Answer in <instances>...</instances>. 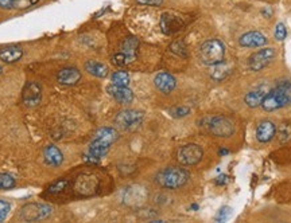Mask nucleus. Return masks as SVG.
<instances>
[{
	"label": "nucleus",
	"mask_w": 291,
	"mask_h": 223,
	"mask_svg": "<svg viewBox=\"0 0 291 223\" xmlns=\"http://www.w3.org/2000/svg\"><path fill=\"white\" fill-rule=\"evenodd\" d=\"M119 139L118 130L111 126H104L100 128L93 136V140L89 144L88 155L94 159H101L109 152L111 145Z\"/></svg>",
	"instance_id": "f257e3e1"
},
{
	"label": "nucleus",
	"mask_w": 291,
	"mask_h": 223,
	"mask_svg": "<svg viewBox=\"0 0 291 223\" xmlns=\"http://www.w3.org/2000/svg\"><path fill=\"white\" fill-rule=\"evenodd\" d=\"M291 104V81H283L274 89H270L264 97L262 108L266 112H274Z\"/></svg>",
	"instance_id": "f03ea898"
},
{
	"label": "nucleus",
	"mask_w": 291,
	"mask_h": 223,
	"mask_svg": "<svg viewBox=\"0 0 291 223\" xmlns=\"http://www.w3.org/2000/svg\"><path fill=\"white\" fill-rule=\"evenodd\" d=\"M189 177V172L183 168L167 167L156 173L155 181L166 190H178L188 183Z\"/></svg>",
	"instance_id": "7ed1b4c3"
},
{
	"label": "nucleus",
	"mask_w": 291,
	"mask_h": 223,
	"mask_svg": "<svg viewBox=\"0 0 291 223\" xmlns=\"http://www.w3.org/2000/svg\"><path fill=\"white\" fill-rule=\"evenodd\" d=\"M225 47L218 39H209L200 47V59L204 65L215 66L224 62Z\"/></svg>",
	"instance_id": "20e7f679"
},
{
	"label": "nucleus",
	"mask_w": 291,
	"mask_h": 223,
	"mask_svg": "<svg viewBox=\"0 0 291 223\" xmlns=\"http://www.w3.org/2000/svg\"><path fill=\"white\" fill-rule=\"evenodd\" d=\"M143 118H145L143 112L126 109V111L119 112L118 116L115 117V124L123 130H135L142 125Z\"/></svg>",
	"instance_id": "39448f33"
},
{
	"label": "nucleus",
	"mask_w": 291,
	"mask_h": 223,
	"mask_svg": "<svg viewBox=\"0 0 291 223\" xmlns=\"http://www.w3.org/2000/svg\"><path fill=\"white\" fill-rule=\"evenodd\" d=\"M207 128L213 136L217 137H229L235 133L233 122L224 116H215L208 118Z\"/></svg>",
	"instance_id": "423d86ee"
},
{
	"label": "nucleus",
	"mask_w": 291,
	"mask_h": 223,
	"mask_svg": "<svg viewBox=\"0 0 291 223\" xmlns=\"http://www.w3.org/2000/svg\"><path fill=\"white\" fill-rule=\"evenodd\" d=\"M202 156H204V151L197 144L183 145L177 152V160L186 167H192V166L200 163L202 160Z\"/></svg>",
	"instance_id": "0eeeda50"
},
{
	"label": "nucleus",
	"mask_w": 291,
	"mask_h": 223,
	"mask_svg": "<svg viewBox=\"0 0 291 223\" xmlns=\"http://www.w3.org/2000/svg\"><path fill=\"white\" fill-rule=\"evenodd\" d=\"M53 214V207L49 205H41V203H30L26 205L20 211V217L27 222H38L46 219Z\"/></svg>",
	"instance_id": "6e6552de"
},
{
	"label": "nucleus",
	"mask_w": 291,
	"mask_h": 223,
	"mask_svg": "<svg viewBox=\"0 0 291 223\" xmlns=\"http://www.w3.org/2000/svg\"><path fill=\"white\" fill-rule=\"evenodd\" d=\"M277 56V52L273 47H267V49H262L259 52L254 53L252 56L248 58V66L252 71H260L264 67H267L273 59Z\"/></svg>",
	"instance_id": "1a4fd4ad"
},
{
	"label": "nucleus",
	"mask_w": 291,
	"mask_h": 223,
	"mask_svg": "<svg viewBox=\"0 0 291 223\" xmlns=\"http://www.w3.org/2000/svg\"><path fill=\"white\" fill-rule=\"evenodd\" d=\"M185 26V22L179 16L166 12L160 16V30L166 35H173V34L181 31Z\"/></svg>",
	"instance_id": "9d476101"
},
{
	"label": "nucleus",
	"mask_w": 291,
	"mask_h": 223,
	"mask_svg": "<svg viewBox=\"0 0 291 223\" xmlns=\"http://www.w3.org/2000/svg\"><path fill=\"white\" fill-rule=\"evenodd\" d=\"M23 103L27 107H35L42 100V88L37 82H28L23 89Z\"/></svg>",
	"instance_id": "9b49d317"
},
{
	"label": "nucleus",
	"mask_w": 291,
	"mask_h": 223,
	"mask_svg": "<svg viewBox=\"0 0 291 223\" xmlns=\"http://www.w3.org/2000/svg\"><path fill=\"white\" fill-rule=\"evenodd\" d=\"M277 136V126L273 121H262L256 128V140L262 144L270 143Z\"/></svg>",
	"instance_id": "f8f14e48"
},
{
	"label": "nucleus",
	"mask_w": 291,
	"mask_h": 223,
	"mask_svg": "<svg viewBox=\"0 0 291 223\" xmlns=\"http://www.w3.org/2000/svg\"><path fill=\"white\" fill-rule=\"evenodd\" d=\"M154 85L159 92L164 94H169L177 88V81L174 78V75H171L170 73H166V71H162V73H158V74L155 75Z\"/></svg>",
	"instance_id": "ddd939ff"
},
{
	"label": "nucleus",
	"mask_w": 291,
	"mask_h": 223,
	"mask_svg": "<svg viewBox=\"0 0 291 223\" xmlns=\"http://www.w3.org/2000/svg\"><path fill=\"white\" fill-rule=\"evenodd\" d=\"M107 92L111 97H113L119 104L127 105L134 101V93L128 86H116V85H109L107 88Z\"/></svg>",
	"instance_id": "4468645a"
},
{
	"label": "nucleus",
	"mask_w": 291,
	"mask_h": 223,
	"mask_svg": "<svg viewBox=\"0 0 291 223\" xmlns=\"http://www.w3.org/2000/svg\"><path fill=\"white\" fill-rule=\"evenodd\" d=\"M268 92H270V88H268L267 85H262V86H258V88L254 89V90H251V92H248V93L245 94V105L249 108L262 107V103H263L264 97L267 96Z\"/></svg>",
	"instance_id": "2eb2a0df"
},
{
	"label": "nucleus",
	"mask_w": 291,
	"mask_h": 223,
	"mask_svg": "<svg viewBox=\"0 0 291 223\" xmlns=\"http://www.w3.org/2000/svg\"><path fill=\"white\" fill-rule=\"evenodd\" d=\"M239 43L240 46L247 47V49H255V47L264 46L267 43V38L258 31H249L240 37Z\"/></svg>",
	"instance_id": "dca6fc26"
},
{
	"label": "nucleus",
	"mask_w": 291,
	"mask_h": 223,
	"mask_svg": "<svg viewBox=\"0 0 291 223\" xmlns=\"http://www.w3.org/2000/svg\"><path fill=\"white\" fill-rule=\"evenodd\" d=\"M81 79L80 70L75 67H65L58 71L57 74V81L61 85L65 86H73Z\"/></svg>",
	"instance_id": "f3484780"
},
{
	"label": "nucleus",
	"mask_w": 291,
	"mask_h": 223,
	"mask_svg": "<svg viewBox=\"0 0 291 223\" xmlns=\"http://www.w3.org/2000/svg\"><path fill=\"white\" fill-rule=\"evenodd\" d=\"M22 56H23V50H22V47L11 45V46H5L0 49V59L3 60V62H5V63H14V62H18Z\"/></svg>",
	"instance_id": "a211bd4d"
},
{
	"label": "nucleus",
	"mask_w": 291,
	"mask_h": 223,
	"mask_svg": "<svg viewBox=\"0 0 291 223\" xmlns=\"http://www.w3.org/2000/svg\"><path fill=\"white\" fill-rule=\"evenodd\" d=\"M43 158H45L46 164L52 167H60L64 163V155L56 145H47L46 148L43 149Z\"/></svg>",
	"instance_id": "6ab92c4d"
},
{
	"label": "nucleus",
	"mask_w": 291,
	"mask_h": 223,
	"mask_svg": "<svg viewBox=\"0 0 291 223\" xmlns=\"http://www.w3.org/2000/svg\"><path fill=\"white\" fill-rule=\"evenodd\" d=\"M85 70L97 78H105L108 75V67L99 60H88L85 63Z\"/></svg>",
	"instance_id": "aec40b11"
},
{
	"label": "nucleus",
	"mask_w": 291,
	"mask_h": 223,
	"mask_svg": "<svg viewBox=\"0 0 291 223\" xmlns=\"http://www.w3.org/2000/svg\"><path fill=\"white\" fill-rule=\"evenodd\" d=\"M138 47H139V39L135 37H130L123 42L122 53H124L128 56V59L134 62V60L137 59Z\"/></svg>",
	"instance_id": "412c9836"
},
{
	"label": "nucleus",
	"mask_w": 291,
	"mask_h": 223,
	"mask_svg": "<svg viewBox=\"0 0 291 223\" xmlns=\"http://www.w3.org/2000/svg\"><path fill=\"white\" fill-rule=\"evenodd\" d=\"M228 74H229L228 66H226L225 62H221V63H217V65L213 66L211 77L215 79V81H224V79L228 77Z\"/></svg>",
	"instance_id": "4be33fe9"
},
{
	"label": "nucleus",
	"mask_w": 291,
	"mask_h": 223,
	"mask_svg": "<svg viewBox=\"0 0 291 223\" xmlns=\"http://www.w3.org/2000/svg\"><path fill=\"white\" fill-rule=\"evenodd\" d=\"M111 81H112V85H116V86H128L130 85V74L124 70H119L111 75Z\"/></svg>",
	"instance_id": "5701e85b"
},
{
	"label": "nucleus",
	"mask_w": 291,
	"mask_h": 223,
	"mask_svg": "<svg viewBox=\"0 0 291 223\" xmlns=\"http://www.w3.org/2000/svg\"><path fill=\"white\" fill-rule=\"evenodd\" d=\"M16 186V181L8 173H0V190H11Z\"/></svg>",
	"instance_id": "b1692460"
},
{
	"label": "nucleus",
	"mask_w": 291,
	"mask_h": 223,
	"mask_svg": "<svg viewBox=\"0 0 291 223\" xmlns=\"http://www.w3.org/2000/svg\"><path fill=\"white\" fill-rule=\"evenodd\" d=\"M170 50H171L174 54L182 56V58H186V56H188V50H186V46H185V43H183L182 41H177V42L171 43V45H170Z\"/></svg>",
	"instance_id": "393cba45"
},
{
	"label": "nucleus",
	"mask_w": 291,
	"mask_h": 223,
	"mask_svg": "<svg viewBox=\"0 0 291 223\" xmlns=\"http://www.w3.org/2000/svg\"><path fill=\"white\" fill-rule=\"evenodd\" d=\"M190 113V108L189 107H175L170 111V114L174 117V118H182V117H186Z\"/></svg>",
	"instance_id": "a878e982"
},
{
	"label": "nucleus",
	"mask_w": 291,
	"mask_h": 223,
	"mask_svg": "<svg viewBox=\"0 0 291 223\" xmlns=\"http://www.w3.org/2000/svg\"><path fill=\"white\" fill-rule=\"evenodd\" d=\"M68 184H69V181L66 180V179L56 181L54 184H52V186L49 187V192H50V194H58V192H62V191L65 190L66 187H68Z\"/></svg>",
	"instance_id": "bb28decb"
},
{
	"label": "nucleus",
	"mask_w": 291,
	"mask_h": 223,
	"mask_svg": "<svg viewBox=\"0 0 291 223\" xmlns=\"http://www.w3.org/2000/svg\"><path fill=\"white\" fill-rule=\"evenodd\" d=\"M112 63L116 66H126L128 63H131V60L128 59V56L124 53H118L112 56Z\"/></svg>",
	"instance_id": "cd10ccee"
},
{
	"label": "nucleus",
	"mask_w": 291,
	"mask_h": 223,
	"mask_svg": "<svg viewBox=\"0 0 291 223\" xmlns=\"http://www.w3.org/2000/svg\"><path fill=\"white\" fill-rule=\"evenodd\" d=\"M287 37V30H286V26L283 23H278L277 27H275V38H277V41H279V42H282V41H285Z\"/></svg>",
	"instance_id": "c85d7f7f"
},
{
	"label": "nucleus",
	"mask_w": 291,
	"mask_h": 223,
	"mask_svg": "<svg viewBox=\"0 0 291 223\" xmlns=\"http://www.w3.org/2000/svg\"><path fill=\"white\" fill-rule=\"evenodd\" d=\"M39 0H14V8H27L30 5L37 4Z\"/></svg>",
	"instance_id": "c756f323"
},
{
	"label": "nucleus",
	"mask_w": 291,
	"mask_h": 223,
	"mask_svg": "<svg viewBox=\"0 0 291 223\" xmlns=\"http://www.w3.org/2000/svg\"><path fill=\"white\" fill-rule=\"evenodd\" d=\"M9 210H11V205H9L8 202H5V200H0V218L3 219V221L7 218Z\"/></svg>",
	"instance_id": "7c9ffc66"
},
{
	"label": "nucleus",
	"mask_w": 291,
	"mask_h": 223,
	"mask_svg": "<svg viewBox=\"0 0 291 223\" xmlns=\"http://www.w3.org/2000/svg\"><path fill=\"white\" fill-rule=\"evenodd\" d=\"M138 4L142 5H152V7H159L163 0H137Z\"/></svg>",
	"instance_id": "2f4dec72"
},
{
	"label": "nucleus",
	"mask_w": 291,
	"mask_h": 223,
	"mask_svg": "<svg viewBox=\"0 0 291 223\" xmlns=\"http://www.w3.org/2000/svg\"><path fill=\"white\" fill-rule=\"evenodd\" d=\"M228 215H229V209L224 207V209L220 210V213H218V215L216 217V219L218 222H222V221H225V219L228 218Z\"/></svg>",
	"instance_id": "473e14b6"
},
{
	"label": "nucleus",
	"mask_w": 291,
	"mask_h": 223,
	"mask_svg": "<svg viewBox=\"0 0 291 223\" xmlns=\"http://www.w3.org/2000/svg\"><path fill=\"white\" fill-rule=\"evenodd\" d=\"M0 8L12 9L14 8V0H0Z\"/></svg>",
	"instance_id": "72a5a7b5"
},
{
	"label": "nucleus",
	"mask_w": 291,
	"mask_h": 223,
	"mask_svg": "<svg viewBox=\"0 0 291 223\" xmlns=\"http://www.w3.org/2000/svg\"><path fill=\"white\" fill-rule=\"evenodd\" d=\"M228 180H229V177L226 176V175H224V173H221V175H218V176L216 177V184L217 186H225L226 183H228Z\"/></svg>",
	"instance_id": "f704fd0d"
},
{
	"label": "nucleus",
	"mask_w": 291,
	"mask_h": 223,
	"mask_svg": "<svg viewBox=\"0 0 291 223\" xmlns=\"http://www.w3.org/2000/svg\"><path fill=\"white\" fill-rule=\"evenodd\" d=\"M229 154V151L228 149H221L220 151V155H228Z\"/></svg>",
	"instance_id": "c9c22d12"
},
{
	"label": "nucleus",
	"mask_w": 291,
	"mask_h": 223,
	"mask_svg": "<svg viewBox=\"0 0 291 223\" xmlns=\"http://www.w3.org/2000/svg\"><path fill=\"white\" fill-rule=\"evenodd\" d=\"M0 222H3V219H1V218H0Z\"/></svg>",
	"instance_id": "e433bc0d"
},
{
	"label": "nucleus",
	"mask_w": 291,
	"mask_h": 223,
	"mask_svg": "<svg viewBox=\"0 0 291 223\" xmlns=\"http://www.w3.org/2000/svg\"><path fill=\"white\" fill-rule=\"evenodd\" d=\"M0 73H1V66H0Z\"/></svg>",
	"instance_id": "4c0bfd02"
}]
</instances>
